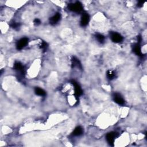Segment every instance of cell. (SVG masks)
Instances as JSON below:
<instances>
[{"instance_id":"1","label":"cell","mask_w":147,"mask_h":147,"mask_svg":"<svg viewBox=\"0 0 147 147\" xmlns=\"http://www.w3.org/2000/svg\"><path fill=\"white\" fill-rule=\"evenodd\" d=\"M68 9L74 12L79 13L82 10L83 6L81 2H77L74 3H71V4L68 5Z\"/></svg>"},{"instance_id":"2","label":"cell","mask_w":147,"mask_h":147,"mask_svg":"<svg viewBox=\"0 0 147 147\" xmlns=\"http://www.w3.org/2000/svg\"><path fill=\"white\" fill-rule=\"evenodd\" d=\"M28 43V39L24 38L21 39H20V40H18L16 44V48L18 50L22 49L23 48L27 45V44Z\"/></svg>"},{"instance_id":"3","label":"cell","mask_w":147,"mask_h":147,"mask_svg":"<svg viewBox=\"0 0 147 147\" xmlns=\"http://www.w3.org/2000/svg\"><path fill=\"white\" fill-rule=\"evenodd\" d=\"M71 83H72V84L73 85L74 87L75 96L77 97H79L81 96L83 93V92H82V90L81 86H80L78 84L77 82H75V81H72Z\"/></svg>"},{"instance_id":"4","label":"cell","mask_w":147,"mask_h":147,"mask_svg":"<svg viewBox=\"0 0 147 147\" xmlns=\"http://www.w3.org/2000/svg\"><path fill=\"white\" fill-rule=\"evenodd\" d=\"M110 38L111 40L114 43H120L123 40V38L121 35L116 32H111L110 33Z\"/></svg>"},{"instance_id":"5","label":"cell","mask_w":147,"mask_h":147,"mask_svg":"<svg viewBox=\"0 0 147 147\" xmlns=\"http://www.w3.org/2000/svg\"><path fill=\"white\" fill-rule=\"evenodd\" d=\"M116 137V133L114 132H110V133H107L106 136V139L107 143L111 146H114V142L115 138Z\"/></svg>"},{"instance_id":"6","label":"cell","mask_w":147,"mask_h":147,"mask_svg":"<svg viewBox=\"0 0 147 147\" xmlns=\"http://www.w3.org/2000/svg\"><path fill=\"white\" fill-rule=\"evenodd\" d=\"M113 100L118 105H123L125 103V100L124 99V98L118 93H114L113 95Z\"/></svg>"},{"instance_id":"7","label":"cell","mask_w":147,"mask_h":147,"mask_svg":"<svg viewBox=\"0 0 147 147\" xmlns=\"http://www.w3.org/2000/svg\"><path fill=\"white\" fill-rule=\"evenodd\" d=\"M90 21V16L87 13H84L82 16L81 20V25L82 27H86Z\"/></svg>"},{"instance_id":"8","label":"cell","mask_w":147,"mask_h":147,"mask_svg":"<svg viewBox=\"0 0 147 147\" xmlns=\"http://www.w3.org/2000/svg\"><path fill=\"white\" fill-rule=\"evenodd\" d=\"M60 19V14L59 13H56L53 17H52L51 18H50V20H49L50 24H51L52 25H55V24L58 23Z\"/></svg>"},{"instance_id":"9","label":"cell","mask_w":147,"mask_h":147,"mask_svg":"<svg viewBox=\"0 0 147 147\" xmlns=\"http://www.w3.org/2000/svg\"><path fill=\"white\" fill-rule=\"evenodd\" d=\"M71 62H72V67H78L79 68H82L81 63L79 62V59H78L77 58H76V57H72Z\"/></svg>"},{"instance_id":"10","label":"cell","mask_w":147,"mask_h":147,"mask_svg":"<svg viewBox=\"0 0 147 147\" xmlns=\"http://www.w3.org/2000/svg\"><path fill=\"white\" fill-rule=\"evenodd\" d=\"M14 69L18 71L21 72L22 73L24 72V67L21 63L20 62H16L14 64Z\"/></svg>"},{"instance_id":"11","label":"cell","mask_w":147,"mask_h":147,"mask_svg":"<svg viewBox=\"0 0 147 147\" xmlns=\"http://www.w3.org/2000/svg\"><path fill=\"white\" fill-rule=\"evenodd\" d=\"M133 51L137 56H141L142 55V53H141V48H140V46L139 45V44H136L134 46Z\"/></svg>"},{"instance_id":"12","label":"cell","mask_w":147,"mask_h":147,"mask_svg":"<svg viewBox=\"0 0 147 147\" xmlns=\"http://www.w3.org/2000/svg\"><path fill=\"white\" fill-rule=\"evenodd\" d=\"M83 132V128L81 127V126H78V127H77L75 128L72 134H73V135L75 136H79L82 135Z\"/></svg>"},{"instance_id":"13","label":"cell","mask_w":147,"mask_h":147,"mask_svg":"<svg viewBox=\"0 0 147 147\" xmlns=\"http://www.w3.org/2000/svg\"><path fill=\"white\" fill-rule=\"evenodd\" d=\"M35 92L36 93V95H38V96H46V92L43 90V89L39 88V87H36V88H35Z\"/></svg>"},{"instance_id":"14","label":"cell","mask_w":147,"mask_h":147,"mask_svg":"<svg viewBox=\"0 0 147 147\" xmlns=\"http://www.w3.org/2000/svg\"><path fill=\"white\" fill-rule=\"evenodd\" d=\"M106 74H107V77L110 80L113 79L115 77H116V73H115L114 71L109 70L107 72Z\"/></svg>"},{"instance_id":"15","label":"cell","mask_w":147,"mask_h":147,"mask_svg":"<svg viewBox=\"0 0 147 147\" xmlns=\"http://www.w3.org/2000/svg\"><path fill=\"white\" fill-rule=\"evenodd\" d=\"M96 39H97V40L100 43H104V41H105V37L101 34L97 35Z\"/></svg>"},{"instance_id":"16","label":"cell","mask_w":147,"mask_h":147,"mask_svg":"<svg viewBox=\"0 0 147 147\" xmlns=\"http://www.w3.org/2000/svg\"><path fill=\"white\" fill-rule=\"evenodd\" d=\"M41 48H42L43 49H47V48L48 47V45H47V44L46 43V42H43L42 43V45H41Z\"/></svg>"},{"instance_id":"17","label":"cell","mask_w":147,"mask_h":147,"mask_svg":"<svg viewBox=\"0 0 147 147\" xmlns=\"http://www.w3.org/2000/svg\"><path fill=\"white\" fill-rule=\"evenodd\" d=\"M19 24L16 23H13L11 25V27H12L13 28H16L19 27Z\"/></svg>"},{"instance_id":"18","label":"cell","mask_w":147,"mask_h":147,"mask_svg":"<svg viewBox=\"0 0 147 147\" xmlns=\"http://www.w3.org/2000/svg\"><path fill=\"white\" fill-rule=\"evenodd\" d=\"M40 23H41L40 20H39V19H38V18H36V19H35V20H34V24H35V25H39V24H40Z\"/></svg>"},{"instance_id":"19","label":"cell","mask_w":147,"mask_h":147,"mask_svg":"<svg viewBox=\"0 0 147 147\" xmlns=\"http://www.w3.org/2000/svg\"><path fill=\"white\" fill-rule=\"evenodd\" d=\"M144 3V2H143V1H139L138 3H137V6L140 7V8H141V7H142L143 6V4Z\"/></svg>"},{"instance_id":"20","label":"cell","mask_w":147,"mask_h":147,"mask_svg":"<svg viewBox=\"0 0 147 147\" xmlns=\"http://www.w3.org/2000/svg\"><path fill=\"white\" fill-rule=\"evenodd\" d=\"M137 39H138V42L139 43H140L141 41V36H138V38H137Z\"/></svg>"}]
</instances>
